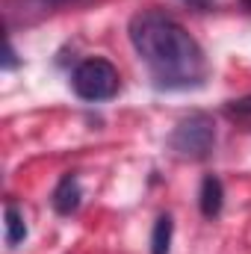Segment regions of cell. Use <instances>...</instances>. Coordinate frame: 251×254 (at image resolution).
Wrapping results in <instances>:
<instances>
[{"instance_id":"1","label":"cell","mask_w":251,"mask_h":254,"mask_svg":"<svg viewBox=\"0 0 251 254\" xmlns=\"http://www.w3.org/2000/svg\"><path fill=\"white\" fill-rule=\"evenodd\" d=\"M127 36L157 92H189L207 83L210 63L201 45L172 15L142 9L130 18Z\"/></svg>"},{"instance_id":"2","label":"cell","mask_w":251,"mask_h":254,"mask_svg":"<svg viewBox=\"0 0 251 254\" xmlns=\"http://www.w3.org/2000/svg\"><path fill=\"white\" fill-rule=\"evenodd\" d=\"M169 151L181 160H210L216 151V122L207 113H189L169 133Z\"/></svg>"},{"instance_id":"3","label":"cell","mask_w":251,"mask_h":254,"mask_svg":"<svg viewBox=\"0 0 251 254\" xmlns=\"http://www.w3.org/2000/svg\"><path fill=\"white\" fill-rule=\"evenodd\" d=\"M71 89L80 101L98 104V101H110L119 95L122 77H119V68L110 60L92 57V60H83L71 71Z\"/></svg>"},{"instance_id":"4","label":"cell","mask_w":251,"mask_h":254,"mask_svg":"<svg viewBox=\"0 0 251 254\" xmlns=\"http://www.w3.org/2000/svg\"><path fill=\"white\" fill-rule=\"evenodd\" d=\"M83 204V190H80V178L77 172H65L60 178V184L54 187L51 195V207L60 213V216H74Z\"/></svg>"},{"instance_id":"5","label":"cell","mask_w":251,"mask_h":254,"mask_svg":"<svg viewBox=\"0 0 251 254\" xmlns=\"http://www.w3.org/2000/svg\"><path fill=\"white\" fill-rule=\"evenodd\" d=\"M198 207L204 219H216L225 207V187L216 175H207L201 181V192H198Z\"/></svg>"},{"instance_id":"6","label":"cell","mask_w":251,"mask_h":254,"mask_svg":"<svg viewBox=\"0 0 251 254\" xmlns=\"http://www.w3.org/2000/svg\"><path fill=\"white\" fill-rule=\"evenodd\" d=\"M27 240V219L18 210V204H6L3 210V243L6 249H18Z\"/></svg>"},{"instance_id":"7","label":"cell","mask_w":251,"mask_h":254,"mask_svg":"<svg viewBox=\"0 0 251 254\" xmlns=\"http://www.w3.org/2000/svg\"><path fill=\"white\" fill-rule=\"evenodd\" d=\"M172 234H175V222L169 213L157 216L154 231H151V254H169L172 252Z\"/></svg>"},{"instance_id":"8","label":"cell","mask_w":251,"mask_h":254,"mask_svg":"<svg viewBox=\"0 0 251 254\" xmlns=\"http://www.w3.org/2000/svg\"><path fill=\"white\" fill-rule=\"evenodd\" d=\"M225 113H228L231 119H251V95L237 98V101H228V104H225Z\"/></svg>"},{"instance_id":"9","label":"cell","mask_w":251,"mask_h":254,"mask_svg":"<svg viewBox=\"0 0 251 254\" xmlns=\"http://www.w3.org/2000/svg\"><path fill=\"white\" fill-rule=\"evenodd\" d=\"M18 68V54H15V45L6 42V57H3V71H12Z\"/></svg>"},{"instance_id":"10","label":"cell","mask_w":251,"mask_h":254,"mask_svg":"<svg viewBox=\"0 0 251 254\" xmlns=\"http://www.w3.org/2000/svg\"><path fill=\"white\" fill-rule=\"evenodd\" d=\"M181 3H187V6H195V9H204V6H210L213 0H181Z\"/></svg>"},{"instance_id":"11","label":"cell","mask_w":251,"mask_h":254,"mask_svg":"<svg viewBox=\"0 0 251 254\" xmlns=\"http://www.w3.org/2000/svg\"><path fill=\"white\" fill-rule=\"evenodd\" d=\"M48 6H63V3H74V0H45Z\"/></svg>"},{"instance_id":"12","label":"cell","mask_w":251,"mask_h":254,"mask_svg":"<svg viewBox=\"0 0 251 254\" xmlns=\"http://www.w3.org/2000/svg\"><path fill=\"white\" fill-rule=\"evenodd\" d=\"M240 3H243V9H249L251 12V0H240Z\"/></svg>"}]
</instances>
